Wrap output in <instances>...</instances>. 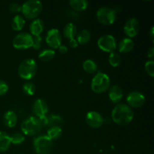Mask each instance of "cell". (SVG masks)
Instances as JSON below:
<instances>
[{"label": "cell", "instance_id": "cell-1", "mask_svg": "<svg viewBox=\"0 0 154 154\" xmlns=\"http://www.w3.org/2000/svg\"><path fill=\"white\" fill-rule=\"evenodd\" d=\"M113 121L120 126H126L132 121L134 113L132 108L126 104H117L111 112Z\"/></svg>", "mask_w": 154, "mask_h": 154}, {"label": "cell", "instance_id": "cell-2", "mask_svg": "<svg viewBox=\"0 0 154 154\" xmlns=\"http://www.w3.org/2000/svg\"><path fill=\"white\" fill-rule=\"evenodd\" d=\"M42 3L38 0L26 1L21 6L23 15L28 20H35L40 15L42 11Z\"/></svg>", "mask_w": 154, "mask_h": 154}, {"label": "cell", "instance_id": "cell-3", "mask_svg": "<svg viewBox=\"0 0 154 154\" xmlns=\"http://www.w3.org/2000/svg\"><path fill=\"white\" fill-rule=\"evenodd\" d=\"M38 71V65L33 59H26L20 64L18 75L24 80H31L35 76Z\"/></svg>", "mask_w": 154, "mask_h": 154}, {"label": "cell", "instance_id": "cell-4", "mask_svg": "<svg viewBox=\"0 0 154 154\" xmlns=\"http://www.w3.org/2000/svg\"><path fill=\"white\" fill-rule=\"evenodd\" d=\"M111 86V80L108 75L102 72L96 74L91 82V89L96 93H103L108 90Z\"/></svg>", "mask_w": 154, "mask_h": 154}, {"label": "cell", "instance_id": "cell-5", "mask_svg": "<svg viewBox=\"0 0 154 154\" xmlns=\"http://www.w3.org/2000/svg\"><path fill=\"white\" fill-rule=\"evenodd\" d=\"M42 127V122L38 118L35 117H29L23 122L20 128L23 135L33 136L40 132Z\"/></svg>", "mask_w": 154, "mask_h": 154}, {"label": "cell", "instance_id": "cell-6", "mask_svg": "<svg viewBox=\"0 0 154 154\" xmlns=\"http://www.w3.org/2000/svg\"><path fill=\"white\" fill-rule=\"evenodd\" d=\"M33 147L36 154H50L53 150V141L47 135H39L33 141Z\"/></svg>", "mask_w": 154, "mask_h": 154}, {"label": "cell", "instance_id": "cell-7", "mask_svg": "<svg viewBox=\"0 0 154 154\" xmlns=\"http://www.w3.org/2000/svg\"><path fill=\"white\" fill-rule=\"evenodd\" d=\"M96 17L99 22L103 25H111L117 18V12L109 7H102L97 11Z\"/></svg>", "mask_w": 154, "mask_h": 154}, {"label": "cell", "instance_id": "cell-8", "mask_svg": "<svg viewBox=\"0 0 154 154\" xmlns=\"http://www.w3.org/2000/svg\"><path fill=\"white\" fill-rule=\"evenodd\" d=\"M14 48L17 50H26L32 46V38L31 34L28 32H20L13 39Z\"/></svg>", "mask_w": 154, "mask_h": 154}, {"label": "cell", "instance_id": "cell-9", "mask_svg": "<svg viewBox=\"0 0 154 154\" xmlns=\"http://www.w3.org/2000/svg\"><path fill=\"white\" fill-rule=\"evenodd\" d=\"M98 47L104 52L112 53L114 52L117 48L116 38L111 35H104L101 36L97 42Z\"/></svg>", "mask_w": 154, "mask_h": 154}, {"label": "cell", "instance_id": "cell-10", "mask_svg": "<svg viewBox=\"0 0 154 154\" xmlns=\"http://www.w3.org/2000/svg\"><path fill=\"white\" fill-rule=\"evenodd\" d=\"M62 35L57 29H51L47 33L46 43L52 50L58 49L62 44Z\"/></svg>", "mask_w": 154, "mask_h": 154}, {"label": "cell", "instance_id": "cell-11", "mask_svg": "<svg viewBox=\"0 0 154 154\" xmlns=\"http://www.w3.org/2000/svg\"><path fill=\"white\" fill-rule=\"evenodd\" d=\"M86 123L90 127L93 129L100 128L105 123V119L97 111H90L86 115Z\"/></svg>", "mask_w": 154, "mask_h": 154}, {"label": "cell", "instance_id": "cell-12", "mask_svg": "<svg viewBox=\"0 0 154 154\" xmlns=\"http://www.w3.org/2000/svg\"><path fill=\"white\" fill-rule=\"evenodd\" d=\"M126 102L130 108H139L144 105L145 102V97L140 92L132 91L128 94Z\"/></svg>", "mask_w": 154, "mask_h": 154}, {"label": "cell", "instance_id": "cell-13", "mask_svg": "<svg viewBox=\"0 0 154 154\" xmlns=\"http://www.w3.org/2000/svg\"><path fill=\"white\" fill-rule=\"evenodd\" d=\"M140 25L139 22L136 18H130L126 21L123 27V31L128 38H132L135 37L139 32Z\"/></svg>", "mask_w": 154, "mask_h": 154}, {"label": "cell", "instance_id": "cell-14", "mask_svg": "<svg viewBox=\"0 0 154 154\" xmlns=\"http://www.w3.org/2000/svg\"><path fill=\"white\" fill-rule=\"evenodd\" d=\"M32 111L35 114V117L42 120L48 113V105L44 99H38L35 101L32 105Z\"/></svg>", "mask_w": 154, "mask_h": 154}, {"label": "cell", "instance_id": "cell-15", "mask_svg": "<svg viewBox=\"0 0 154 154\" xmlns=\"http://www.w3.org/2000/svg\"><path fill=\"white\" fill-rule=\"evenodd\" d=\"M108 96L113 103L119 104L123 98V92L119 86L114 85L108 89Z\"/></svg>", "mask_w": 154, "mask_h": 154}, {"label": "cell", "instance_id": "cell-16", "mask_svg": "<svg viewBox=\"0 0 154 154\" xmlns=\"http://www.w3.org/2000/svg\"><path fill=\"white\" fill-rule=\"evenodd\" d=\"M134 42L132 38H125L122 39L118 45V50L120 53L122 54H127V53L130 52L132 51L134 48Z\"/></svg>", "mask_w": 154, "mask_h": 154}, {"label": "cell", "instance_id": "cell-17", "mask_svg": "<svg viewBox=\"0 0 154 154\" xmlns=\"http://www.w3.org/2000/svg\"><path fill=\"white\" fill-rule=\"evenodd\" d=\"M3 123L7 127L13 128L17 123V116L13 111H8L3 116Z\"/></svg>", "mask_w": 154, "mask_h": 154}, {"label": "cell", "instance_id": "cell-18", "mask_svg": "<svg viewBox=\"0 0 154 154\" xmlns=\"http://www.w3.org/2000/svg\"><path fill=\"white\" fill-rule=\"evenodd\" d=\"M45 23L40 19H35L30 24V32L31 35H40L41 33L44 31Z\"/></svg>", "mask_w": 154, "mask_h": 154}, {"label": "cell", "instance_id": "cell-19", "mask_svg": "<svg viewBox=\"0 0 154 154\" xmlns=\"http://www.w3.org/2000/svg\"><path fill=\"white\" fill-rule=\"evenodd\" d=\"M10 136L5 132L0 131V152L7 151L11 146Z\"/></svg>", "mask_w": 154, "mask_h": 154}, {"label": "cell", "instance_id": "cell-20", "mask_svg": "<svg viewBox=\"0 0 154 154\" xmlns=\"http://www.w3.org/2000/svg\"><path fill=\"white\" fill-rule=\"evenodd\" d=\"M41 122L42 126H50L51 127L54 126H59V124L62 122V119L60 116L53 114L50 117L46 116L45 118L41 120Z\"/></svg>", "mask_w": 154, "mask_h": 154}, {"label": "cell", "instance_id": "cell-21", "mask_svg": "<svg viewBox=\"0 0 154 154\" xmlns=\"http://www.w3.org/2000/svg\"><path fill=\"white\" fill-rule=\"evenodd\" d=\"M63 35L69 40L75 38L77 35V27L72 23H67L63 29Z\"/></svg>", "mask_w": 154, "mask_h": 154}, {"label": "cell", "instance_id": "cell-22", "mask_svg": "<svg viewBox=\"0 0 154 154\" xmlns=\"http://www.w3.org/2000/svg\"><path fill=\"white\" fill-rule=\"evenodd\" d=\"M62 134H63L62 128L60 126H54L48 129L47 136L53 141L59 139L61 137Z\"/></svg>", "mask_w": 154, "mask_h": 154}, {"label": "cell", "instance_id": "cell-23", "mask_svg": "<svg viewBox=\"0 0 154 154\" xmlns=\"http://www.w3.org/2000/svg\"><path fill=\"white\" fill-rule=\"evenodd\" d=\"M26 21L25 19L21 15H16L14 17L13 19L11 20V25L12 29L15 31H20L25 26Z\"/></svg>", "mask_w": 154, "mask_h": 154}, {"label": "cell", "instance_id": "cell-24", "mask_svg": "<svg viewBox=\"0 0 154 154\" xmlns=\"http://www.w3.org/2000/svg\"><path fill=\"white\" fill-rule=\"evenodd\" d=\"M69 5L75 11H83L87 8L89 3L87 0H71Z\"/></svg>", "mask_w": 154, "mask_h": 154}, {"label": "cell", "instance_id": "cell-25", "mask_svg": "<svg viewBox=\"0 0 154 154\" xmlns=\"http://www.w3.org/2000/svg\"><path fill=\"white\" fill-rule=\"evenodd\" d=\"M90 38H91V35L90 32L87 29H83L78 34L76 40L80 45H86L90 42Z\"/></svg>", "mask_w": 154, "mask_h": 154}, {"label": "cell", "instance_id": "cell-26", "mask_svg": "<svg viewBox=\"0 0 154 154\" xmlns=\"http://www.w3.org/2000/svg\"><path fill=\"white\" fill-rule=\"evenodd\" d=\"M97 68V64L92 60H87L83 63V69L89 74L96 73Z\"/></svg>", "mask_w": 154, "mask_h": 154}, {"label": "cell", "instance_id": "cell-27", "mask_svg": "<svg viewBox=\"0 0 154 154\" xmlns=\"http://www.w3.org/2000/svg\"><path fill=\"white\" fill-rule=\"evenodd\" d=\"M55 56V51L52 49H45L39 54L38 58L43 62L51 61Z\"/></svg>", "mask_w": 154, "mask_h": 154}, {"label": "cell", "instance_id": "cell-28", "mask_svg": "<svg viewBox=\"0 0 154 154\" xmlns=\"http://www.w3.org/2000/svg\"><path fill=\"white\" fill-rule=\"evenodd\" d=\"M108 62L112 67H118L121 63V57L117 53L112 52L110 54L109 57H108Z\"/></svg>", "mask_w": 154, "mask_h": 154}, {"label": "cell", "instance_id": "cell-29", "mask_svg": "<svg viewBox=\"0 0 154 154\" xmlns=\"http://www.w3.org/2000/svg\"><path fill=\"white\" fill-rule=\"evenodd\" d=\"M11 143L15 145H20L25 141V136L21 132H15L11 136H10Z\"/></svg>", "mask_w": 154, "mask_h": 154}, {"label": "cell", "instance_id": "cell-30", "mask_svg": "<svg viewBox=\"0 0 154 154\" xmlns=\"http://www.w3.org/2000/svg\"><path fill=\"white\" fill-rule=\"evenodd\" d=\"M23 90L28 96H33L35 93V87L32 82H26L23 86Z\"/></svg>", "mask_w": 154, "mask_h": 154}, {"label": "cell", "instance_id": "cell-31", "mask_svg": "<svg viewBox=\"0 0 154 154\" xmlns=\"http://www.w3.org/2000/svg\"><path fill=\"white\" fill-rule=\"evenodd\" d=\"M32 48L35 50H40L42 45V38L40 35H32Z\"/></svg>", "mask_w": 154, "mask_h": 154}, {"label": "cell", "instance_id": "cell-32", "mask_svg": "<svg viewBox=\"0 0 154 154\" xmlns=\"http://www.w3.org/2000/svg\"><path fill=\"white\" fill-rule=\"evenodd\" d=\"M144 69H145L147 73L150 75V77L154 76V62L153 60H149L145 63L144 66Z\"/></svg>", "mask_w": 154, "mask_h": 154}, {"label": "cell", "instance_id": "cell-33", "mask_svg": "<svg viewBox=\"0 0 154 154\" xmlns=\"http://www.w3.org/2000/svg\"><path fill=\"white\" fill-rule=\"evenodd\" d=\"M8 85L7 83L4 81L0 80V96H2L5 95L8 91Z\"/></svg>", "mask_w": 154, "mask_h": 154}, {"label": "cell", "instance_id": "cell-34", "mask_svg": "<svg viewBox=\"0 0 154 154\" xmlns=\"http://www.w3.org/2000/svg\"><path fill=\"white\" fill-rule=\"evenodd\" d=\"M9 11L11 13H19L21 11V5L17 2H13L9 5Z\"/></svg>", "mask_w": 154, "mask_h": 154}, {"label": "cell", "instance_id": "cell-35", "mask_svg": "<svg viewBox=\"0 0 154 154\" xmlns=\"http://www.w3.org/2000/svg\"><path fill=\"white\" fill-rule=\"evenodd\" d=\"M69 45H70V47L72 48H76L79 45V44H78V41L76 39L73 38L69 40Z\"/></svg>", "mask_w": 154, "mask_h": 154}, {"label": "cell", "instance_id": "cell-36", "mask_svg": "<svg viewBox=\"0 0 154 154\" xmlns=\"http://www.w3.org/2000/svg\"><path fill=\"white\" fill-rule=\"evenodd\" d=\"M58 49H59V51H60V54H66V53L68 52V50H69L66 45H62L59 47Z\"/></svg>", "mask_w": 154, "mask_h": 154}, {"label": "cell", "instance_id": "cell-37", "mask_svg": "<svg viewBox=\"0 0 154 154\" xmlns=\"http://www.w3.org/2000/svg\"><path fill=\"white\" fill-rule=\"evenodd\" d=\"M147 57L150 59V60H153L154 57V48L153 47L150 48V49L149 50L148 52H147Z\"/></svg>", "mask_w": 154, "mask_h": 154}, {"label": "cell", "instance_id": "cell-38", "mask_svg": "<svg viewBox=\"0 0 154 154\" xmlns=\"http://www.w3.org/2000/svg\"><path fill=\"white\" fill-rule=\"evenodd\" d=\"M153 32H154V27L152 26L151 29H150V33H149V35H150V38H151L152 42H153V41H154Z\"/></svg>", "mask_w": 154, "mask_h": 154}]
</instances>
